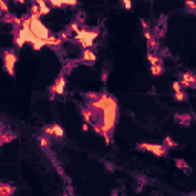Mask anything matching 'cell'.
<instances>
[{
    "instance_id": "6da1fadb",
    "label": "cell",
    "mask_w": 196,
    "mask_h": 196,
    "mask_svg": "<svg viewBox=\"0 0 196 196\" xmlns=\"http://www.w3.org/2000/svg\"><path fill=\"white\" fill-rule=\"evenodd\" d=\"M98 37V32L97 31H89V29H80L77 32V41H80L83 44V48L87 49V48H92L94 44V40Z\"/></svg>"
},
{
    "instance_id": "7a4b0ae2",
    "label": "cell",
    "mask_w": 196,
    "mask_h": 196,
    "mask_svg": "<svg viewBox=\"0 0 196 196\" xmlns=\"http://www.w3.org/2000/svg\"><path fill=\"white\" fill-rule=\"evenodd\" d=\"M139 150H147V152L153 153L155 156H164L167 153V147L166 146H159V144H150V142H141L138 144Z\"/></svg>"
},
{
    "instance_id": "3957f363",
    "label": "cell",
    "mask_w": 196,
    "mask_h": 196,
    "mask_svg": "<svg viewBox=\"0 0 196 196\" xmlns=\"http://www.w3.org/2000/svg\"><path fill=\"white\" fill-rule=\"evenodd\" d=\"M3 66L6 69V72L9 74L11 77L15 75V70H14V65H15V61H17V55L14 54L12 51H3Z\"/></svg>"
},
{
    "instance_id": "277c9868",
    "label": "cell",
    "mask_w": 196,
    "mask_h": 196,
    "mask_svg": "<svg viewBox=\"0 0 196 196\" xmlns=\"http://www.w3.org/2000/svg\"><path fill=\"white\" fill-rule=\"evenodd\" d=\"M65 86H66V80H65L63 75H61V77L57 78V81L52 84L51 89H49V92H51V100H54V95H55V94L63 95V94H65Z\"/></svg>"
},
{
    "instance_id": "5b68a950",
    "label": "cell",
    "mask_w": 196,
    "mask_h": 196,
    "mask_svg": "<svg viewBox=\"0 0 196 196\" xmlns=\"http://www.w3.org/2000/svg\"><path fill=\"white\" fill-rule=\"evenodd\" d=\"M44 133L49 136H55V138H63L65 136V130L61 129L58 124H52V126L44 127Z\"/></svg>"
},
{
    "instance_id": "8992f818",
    "label": "cell",
    "mask_w": 196,
    "mask_h": 196,
    "mask_svg": "<svg viewBox=\"0 0 196 196\" xmlns=\"http://www.w3.org/2000/svg\"><path fill=\"white\" fill-rule=\"evenodd\" d=\"M179 83L182 87H195V83H196V78L192 72H185V74H181V80Z\"/></svg>"
},
{
    "instance_id": "52a82bcc",
    "label": "cell",
    "mask_w": 196,
    "mask_h": 196,
    "mask_svg": "<svg viewBox=\"0 0 196 196\" xmlns=\"http://www.w3.org/2000/svg\"><path fill=\"white\" fill-rule=\"evenodd\" d=\"M15 192V189L9 184H0V196H9Z\"/></svg>"
},
{
    "instance_id": "ba28073f",
    "label": "cell",
    "mask_w": 196,
    "mask_h": 196,
    "mask_svg": "<svg viewBox=\"0 0 196 196\" xmlns=\"http://www.w3.org/2000/svg\"><path fill=\"white\" fill-rule=\"evenodd\" d=\"M150 72H152V75L158 77V75H161L164 72V68L161 63H156V65H150Z\"/></svg>"
},
{
    "instance_id": "9c48e42d",
    "label": "cell",
    "mask_w": 196,
    "mask_h": 196,
    "mask_svg": "<svg viewBox=\"0 0 196 196\" xmlns=\"http://www.w3.org/2000/svg\"><path fill=\"white\" fill-rule=\"evenodd\" d=\"M40 15H41V12H40V6H38L37 3H34V5L31 6V19L38 20V19H40Z\"/></svg>"
},
{
    "instance_id": "30bf717a",
    "label": "cell",
    "mask_w": 196,
    "mask_h": 196,
    "mask_svg": "<svg viewBox=\"0 0 196 196\" xmlns=\"http://www.w3.org/2000/svg\"><path fill=\"white\" fill-rule=\"evenodd\" d=\"M95 54H94V52L91 51V49H84V52H83V60H86V61H89V63H94V61H95Z\"/></svg>"
},
{
    "instance_id": "8fae6325",
    "label": "cell",
    "mask_w": 196,
    "mask_h": 196,
    "mask_svg": "<svg viewBox=\"0 0 196 196\" xmlns=\"http://www.w3.org/2000/svg\"><path fill=\"white\" fill-rule=\"evenodd\" d=\"M176 120L178 121H179V124H185V126H187V124H189L190 121H192V117H190V115H176Z\"/></svg>"
},
{
    "instance_id": "7c38bea8",
    "label": "cell",
    "mask_w": 196,
    "mask_h": 196,
    "mask_svg": "<svg viewBox=\"0 0 196 196\" xmlns=\"http://www.w3.org/2000/svg\"><path fill=\"white\" fill-rule=\"evenodd\" d=\"M185 8H187V11H189L190 14L196 12V5H195L193 0H185Z\"/></svg>"
},
{
    "instance_id": "4fadbf2b",
    "label": "cell",
    "mask_w": 196,
    "mask_h": 196,
    "mask_svg": "<svg viewBox=\"0 0 196 196\" xmlns=\"http://www.w3.org/2000/svg\"><path fill=\"white\" fill-rule=\"evenodd\" d=\"M173 98H175L176 101H185V100H187V95H185L184 91H178V92H175Z\"/></svg>"
},
{
    "instance_id": "5bb4252c",
    "label": "cell",
    "mask_w": 196,
    "mask_h": 196,
    "mask_svg": "<svg viewBox=\"0 0 196 196\" xmlns=\"http://www.w3.org/2000/svg\"><path fill=\"white\" fill-rule=\"evenodd\" d=\"M81 115H83V118L86 120V123H91V121H92V117H94V112L89 110V109H84V110L81 112Z\"/></svg>"
},
{
    "instance_id": "9a60e30c",
    "label": "cell",
    "mask_w": 196,
    "mask_h": 196,
    "mask_svg": "<svg viewBox=\"0 0 196 196\" xmlns=\"http://www.w3.org/2000/svg\"><path fill=\"white\" fill-rule=\"evenodd\" d=\"M147 60L150 65H156V63H161V58L156 57L155 54H147Z\"/></svg>"
},
{
    "instance_id": "2e32d148",
    "label": "cell",
    "mask_w": 196,
    "mask_h": 196,
    "mask_svg": "<svg viewBox=\"0 0 196 196\" xmlns=\"http://www.w3.org/2000/svg\"><path fill=\"white\" fill-rule=\"evenodd\" d=\"M164 146H166V147H178L176 141L172 139L170 136H166V138H164Z\"/></svg>"
},
{
    "instance_id": "e0dca14e",
    "label": "cell",
    "mask_w": 196,
    "mask_h": 196,
    "mask_svg": "<svg viewBox=\"0 0 196 196\" xmlns=\"http://www.w3.org/2000/svg\"><path fill=\"white\" fill-rule=\"evenodd\" d=\"M0 139H2V142H9V141L15 139V135H11V133H3V135H0Z\"/></svg>"
},
{
    "instance_id": "ac0fdd59",
    "label": "cell",
    "mask_w": 196,
    "mask_h": 196,
    "mask_svg": "<svg viewBox=\"0 0 196 196\" xmlns=\"http://www.w3.org/2000/svg\"><path fill=\"white\" fill-rule=\"evenodd\" d=\"M38 142H40V146H41L43 149L49 147V139L44 136V135H40V136H38Z\"/></svg>"
},
{
    "instance_id": "d6986e66",
    "label": "cell",
    "mask_w": 196,
    "mask_h": 196,
    "mask_svg": "<svg viewBox=\"0 0 196 196\" xmlns=\"http://www.w3.org/2000/svg\"><path fill=\"white\" fill-rule=\"evenodd\" d=\"M0 11H2L3 14L9 12V8H8V5H6V0H0Z\"/></svg>"
},
{
    "instance_id": "ffe728a7",
    "label": "cell",
    "mask_w": 196,
    "mask_h": 196,
    "mask_svg": "<svg viewBox=\"0 0 196 196\" xmlns=\"http://www.w3.org/2000/svg\"><path fill=\"white\" fill-rule=\"evenodd\" d=\"M172 87H173V91H175V92L182 91V86H181V83H179V81H175V83L172 84Z\"/></svg>"
},
{
    "instance_id": "44dd1931",
    "label": "cell",
    "mask_w": 196,
    "mask_h": 196,
    "mask_svg": "<svg viewBox=\"0 0 196 196\" xmlns=\"http://www.w3.org/2000/svg\"><path fill=\"white\" fill-rule=\"evenodd\" d=\"M69 29H70V31H74V32H78V31H80L78 23H75V22H74V23H70V25H69Z\"/></svg>"
},
{
    "instance_id": "7402d4cb",
    "label": "cell",
    "mask_w": 196,
    "mask_h": 196,
    "mask_svg": "<svg viewBox=\"0 0 196 196\" xmlns=\"http://www.w3.org/2000/svg\"><path fill=\"white\" fill-rule=\"evenodd\" d=\"M144 37H146V40L149 41V40H152V38H153V35H152V32H150L149 29H144Z\"/></svg>"
},
{
    "instance_id": "603a6c76",
    "label": "cell",
    "mask_w": 196,
    "mask_h": 196,
    "mask_svg": "<svg viewBox=\"0 0 196 196\" xmlns=\"http://www.w3.org/2000/svg\"><path fill=\"white\" fill-rule=\"evenodd\" d=\"M176 166L179 167V168H187V164L184 161H181V159H178V161H176Z\"/></svg>"
},
{
    "instance_id": "cb8c5ba5",
    "label": "cell",
    "mask_w": 196,
    "mask_h": 196,
    "mask_svg": "<svg viewBox=\"0 0 196 196\" xmlns=\"http://www.w3.org/2000/svg\"><path fill=\"white\" fill-rule=\"evenodd\" d=\"M78 0H63V5H77Z\"/></svg>"
},
{
    "instance_id": "d4e9b609",
    "label": "cell",
    "mask_w": 196,
    "mask_h": 196,
    "mask_svg": "<svg viewBox=\"0 0 196 196\" xmlns=\"http://www.w3.org/2000/svg\"><path fill=\"white\" fill-rule=\"evenodd\" d=\"M149 46H150V48H152V49H153V48H156V40H155V38H152V40H149Z\"/></svg>"
},
{
    "instance_id": "484cf974",
    "label": "cell",
    "mask_w": 196,
    "mask_h": 196,
    "mask_svg": "<svg viewBox=\"0 0 196 196\" xmlns=\"http://www.w3.org/2000/svg\"><path fill=\"white\" fill-rule=\"evenodd\" d=\"M58 37H60L61 40H68V34H66V32H63V34H60Z\"/></svg>"
},
{
    "instance_id": "4316f807",
    "label": "cell",
    "mask_w": 196,
    "mask_h": 196,
    "mask_svg": "<svg viewBox=\"0 0 196 196\" xmlns=\"http://www.w3.org/2000/svg\"><path fill=\"white\" fill-rule=\"evenodd\" d=\"M81 129H83L84 132H87V130H89V126H87V124L84 123V124H83V126H81Z\"/></svg>"
},
{
    "instance_id": "83f0119b",
    "label": "cell",
    "mask_w": 196,
    "mask_h": 196,
    "mask_svg": "<svg viewBox=\"0 0 196 196\" xmlns=\"http://www.w3.org/2000/svg\"><path fill=\"white\" fill-rule=\"evenodd\" d=\"M15 2H19V3H23V2H25V0H15Z\"/></svg>"
},
{
    "instance_id": "f1b7e54d",
    "label": "cell",
    "mask_w": 196,
    "mask_h": 196,
    "mask_svg": "<svg viewBox=\"0 0 196 196\" xmlns=\"http://www.w3.org/2000/svg\"><path fill=\"white\" fill-rule=\"evenodd\" d=\"M34 2H37V0H34Z\"/></svg>"
}]
</instances>
